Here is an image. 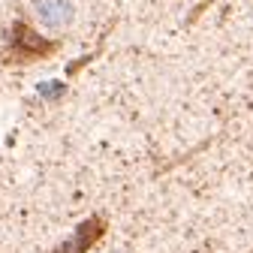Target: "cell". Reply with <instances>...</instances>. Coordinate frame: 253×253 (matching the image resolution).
I'll use <instances>...</instances> for the list:
<instances>
[{
  "mask_svg": "<svg viewBox=\"0 0 253 253\" xmlns=\"http://www.w3.org/2000/svg\"><path fill=\"white\" fill-rule=\"evenodd\" d=\"M6 51H9V60H15V63H34V60H42V57L54 54L57 51V42L42 40L30 24L15 21L12 24V40H9V48Z\"/></svg>",
  "mask_w": 253,
  "mask_h": 253,
  "instance_id": "6da1fadb",
  "label": "cell"
},
{
  "mask_svg": "<svg viewBox=\"0 0 253 253\" xmlns=\"http://www.w3.org/2000/svg\"><path fill=\"white\" fill-rule=\"evenodd\" d=\"M103 232H106V220L103 217H90V220H84V223H79V229L63 244H57L51 253H87L93 244L100 241Z\"/></svg>",
  "mask_w": 253,
  "mask_h": 253,
  "instance_id": "7a4b0ae2",
  "label": "cell"
},
{
  "mask_svg": "<svg viewBox=\"0 0 253 253\" xmlns=\"http://www.w3.org/2000/svg\"><path fill=\"white\" fill-rule=\"evenodd\" d=\"M34 12L45 27H70L76 18V3L73 0H34Z\"/></svg>",
  "mask_w": 253,
  "mask_h": 253,
  "instance_id": "3957f363",
  "label": "cell"
},
{
  "mask_svg": "<svg viewBox=\"0 0 253 253\" xmlns=\"http://www.w3.org/2000/svg\"><path fill=\"white\" fill-rule=\"evenodd\" d=\"M250 253H253V250H250Z\"/></svg>",
  "mask_w": 253,
  "mask_h": 253,
  "instance_id": "277c9868",
  "label": "cell"
}]
</instances>
